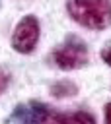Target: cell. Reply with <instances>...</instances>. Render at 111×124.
<instances>
[{
	"mask_svg": "<svg viewBox=\"0 0 111 124\" xmlns=\"http://www.w3.org/2000/svg\"><path fill=\"white\" fill-rule=\"evenodd\" d=\"M0 6H2V4H0Z\"/></svg>",
	"mask_w": 111,
	"mask_h": 124,
	"instance_id": "9c48e42d",
	"label": "cell"
},
{
	"mask_svg": "<svg viewBox=\"0 0 111 124\" xmlns=\"http://www.w3.org/2000/svg\"><path fill=\"white\" fill-rule=\"evenodd\" d=\"M51 62L62 70V72H72L80 70L90 62V52L88 45L84 39L78 35H66V39L51 52Z\"/></svg>",
	"mask_w": 111,
	"mask_h": 124,
	"instance_id": "3957f363",
	"label": "cell"
},
{
	"mask_svg": "<svg viewBox=\"0 0 111 124\" xmlns=\"http://www.w3.org/2000/svg\"><path fill=\"white\" fill-rule=\"evenodd\" d=\"M51 95L55 99H68V97H74L78 95V85L72 81V79H58L51 85Z\"/></svg>",
	"mask_w": 111,
	"mask_h": 124,
	"instance_id": "5b68a950",
	"label": "cell"
},
{
	"mask_svg": "<svg viewBox=\"0 0 111 124\" xmlns=\"http://www.w3.org/2000/svg\"><path fill=\"white\" fill-rule=\"evenodd\" d=\"M66 12L78 25L103 31L111 25V0H68Z\"/></svg>",
	"mask_w": 111,
	"mask_h": 124,
	"instance_id": "7a4b0ae2",
	"label": "cell"
},
{
	"mask_svg": "<svg viewBox=\"0 0 111 124\" xmlns=\"http://www.w3.org/2000/svg\"><path fill=\"white\" fill-rule=\"evenodd\" d=\"M39 37H41V23L33 14H27L16 23L10 45L19 54H31L37 48Z\"/></svg>",
	"mask_w": 111,
	"mask_h": 124,
	"instance_id": "277c9868",
	"label": "cell"
},
{
	"mask_svg": "<svg viewBox=\"0 0 111 124\" xmlns=\"http://www.w3.org/2000/svg\"><path fill=\"white\" fill-rule=\"evenodd\" d=\"M103 116H105V124H111V103H105V107H103Z\"/></svg>",
	"mask_w": 111,
	"mask_h": 124,
	"instance_id": "ba28073f",
	"label": "cell"
},
{
	"mask_svg": "<svg viewBox=\"0 0 111 124\" xmlns=\"http://www.w3.org/2000/svg\"><path fill=\"white\" fill-rule=\"evenodd\" d=\"M10 118L18 124H97L95 116L88 110L60 112L41 101H27L16 105Z\"/></svg>",
	"mask_w": 111,
	"mask_h": 124,
	"instance_id": "6da1fadb",
	"label": "cell"
},
{
	"mask_svg": "<svg viewBox=\"0 0 111 124\" xmlns=\"http://www.w3.org/2000/svg\"><path fill=\"white\" fill-rule=\"evenodd\" d=\"M99 56H101V60H103V62H105V64H107V66L111 68V46H109V45L101 48V52H99Z\"/></svg>",
	"mask_w": 111,
	"mask_h": 124,
	"instance_id": "52a82bcc",
	"label": "cell"
},
{
	"mask_svg": "<svg viewBox=\"0 0 111 124\" xmlns=\"http://www.w3.org/2000/svg\"><path fill=\"white\" fill-rule=\"evenodd\" d=\"M10 83H12V74L6 68H0V95H4L8 91Z\"/></svg>",
	"mask_w": 111,
	"mask_h": 124,
	"instance_id": "8992f818",
	"label": "cell"
}]
</instances>
